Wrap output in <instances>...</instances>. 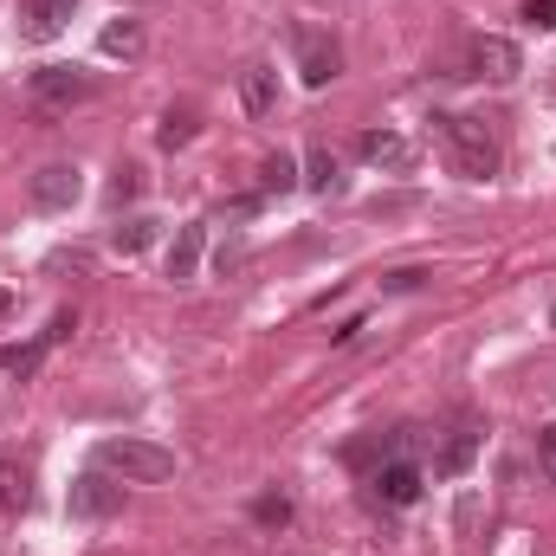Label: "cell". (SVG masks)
I'll return each mask as SVG.
<instances>
[{"instance_id": "1", "label": "cell", "mask_w": 556, "mask_h": 556, "mask_svg": "<svg viewBox=\"0 0 556 556\" xmlns=\"http://www.w3.org/2000/svg\"><path fill=\"white\" fill-rule=\"evenodd\" d=\"M433 65H440V78H492V85H511V78L525 72L518 46L498 39V33H485V39H459V46L440 52Z\"/></svg>"}, {"instance_id": "2", "label": "cell", "mask_w": 556, "mask_h": 556, "mask_svg": "<svg viewBox=\"0 0 556 556\" xmlns=\"http://www.w3.org/2000/svg\"><path fill=\"white\" fill-rule=\"evenodd\" d=\"M433 130L446 142V162H453V175H466V181H492L498 175V142L485 137V124L479 117H433Z\"/></svg>"}, {"instance_id": "3", "label": "cell", "mask_w": 556, "mask_h": 556, "mask_svg": "<svg viewBox=\"0 0 556 556\" xmlns=\"http://www.w3.org/2000/svg\"><path fill=\"white\" fill-rule=\"evenodd\" d=\"M98 466L130 479V485H162L175 479V453L155 446V440H137V433H117V440H98Z\"/></svg>"}, {"instance_id": "4", "label": "cell", "mask_w": 556, "mask_h": 556, "mask_svg": "<svg viewBox=\"0 0 556 556\" xmlns=\"http://www.w3.org/2000/svg\"><path fill=\"white\" fill-rule=\"evenodd\" d=\"M291 59H298V78H304L311 91H324V85L343 72V52H337V39H330L324 26H291Z\"/></svg>"}, {"instance_id": "5", "label": "cell", "mask_w": 556, "mask_h": 556, "mask_svg": "<svg viewBox=\"0 0 556 556\" xmlns=\"http://www.w3.org/2000/svg\"><path fill=\"white\" fill-rule=\"evenodd\" d=\"M78 194H85V181H78V168H72V162H46V168L26 181V201H33L39 214H65Z\"/></svg>"}, {"instance_id": "6", "label": "cell", "mask_w": 556, "mask_h": 556, "mask_svg": "<svg viewBox=\"0 0 556 556\" xmlns=\"http://www.w3.org/2000/svg\"><path fill=\"white\" fill-rule=\"evenodd\" d=\"M65 505H72V518H111V511H124V485H111L104 466L98 472H78L72 492H65Z\"/></svg>"}, {"instance_id": "7", "label": "cell", "mask_w": 556, "mask_h": 556, "mask_svg": "<svg viewBox=\"0 0 556 556\" xmlns=\"http://www.w3.org/2000/svg\"><path fill=\"white\" fill-rule=\"evenodd\" d=\"M33 98L52 104V111H65V104H85L91 98V78L78 65H46V72H33Z\"/></svg>"}, {"instance_id": "8", "label": "cell", "mask_w": 556, "mask_h": 556, "mask_svg": "<svg viewBox=\"0 0 556 556\" xmlns=\"http://www.w3.org/2000/svg\"><path fill=\"white\" fill-rule=\"evenodd\" d=\"M369 485H376V498H382V505H395V511H408V505L420 498V466H408V459H382Z\"/></svg>"}, {"instance_id": "9", "label": "cell", "mask_w": 556, "mask_h": 556, "mask_svg": "<svg viewBox=\"0 0 556 556\" xmlns=\"http://www.w3.org/2000/svg\"><path fill=\"white\" fill-rule=\"evenodd\" d=\"M356 149H363L369 168H389V175H408V168H415V142L395 137V130H363Z\"/></svg>"}, {"instance_id": "10", "label": "cell", "mask_w": 556, "mask_h": 556, "mask_svg": "<svg viewBox=\"0 0 556 556\" xmlns=\"http://www.w3.org/2000/svg\"><path fill=\"white\" fill-rule=\"evenodd\" d=\"M201 253H207V227L194 220V227H181V233H175V247H168V278H175V285H188V278L201 273Z\"/></svg>"}, {"instance_id": "11", "label": "cell", "mask_w": 556, "mask_h": 556, "mask_svg": "<svg viewBox=\"0 0 556 556\" xmlns=\"http://www.w3.org/2000/svg\"><path fill=\"white\" fill-rule=\"evenodd\" d=\"M240 104H247V117H273V104H278V72L273 65H253V72L240 78Z\"/></svg>"}, {"instance_id": "12", "label": "cell", "mask_w": 556, "mask_h": 556, "mask_svg": "<svg viewBox=\"0 0 556 556\" xmlns=\"http://www.w3.org/2000/svg\"><path fill=\"white\" fill-rule=\"evenodd\" d=\"M472 453H479V433H472V427H453L446 446H440V459H433V472H440V479H459V472L472 466Z\"/></svg>"}, {"instance_id": "13", "label": "cell", "mask_w": 556, "mask_h": 556, "mask_svg": "<svg viewBox=\"0 0 556 556\" xmlns=\"http://www.w3.org/2000/svg\"><path fill=\"white\" fill-rule=\"evenodd\" d=\"M46 350H52L46 337H33V343H0V376H20V382H26V376H39Z\"/></svg>"}, {"instance_id": "14", "label": "cell", "mask_w": 556, "mask_h": 556, "mask_svg": "<svg viewBox=\"0 0 556 556\" xmlns=\"http://www.w3.org/2000/svg\"><path fill=\"white\" fill-rule=\"evenodd\" d=\"M26 505H33V472L0 453V511H26Z\"/></svg>"}, {"instance_id": "15", "label": "cell", "mask_w": 556, "mask_h": 556, "mask_svg": "<svg viewBox=\"0 0 556 556\" xmlns=\"http://www.w3.org/2000/svg\"><path fill=\"white\" fill-rule=\"evenodd\" d=\"M98 46H104L111 59H137V52H142V26H137V20H111V26L98 33Z\"/></svg>"}, {"instance_id": "16", "label": "cell", "mask_w": 556, "mask_h": 556, "mask_svg": "<svg viewBox=\"0 0 556 556\" xmlns=\"http://www.w3.org/2000/svg\"><path fill=\"white\" fill-rule=\"evenodd\" d=\"M304 188H317V194H337V188H343V175H337V155H330V149H311V155H304Z\"/></svg>"}, {"instance_id": "17", "label": "cell", "mask_w": 556, "mask_h": 556, "mask_svg": "<svg viewBox=\"0 0 556 556\" xmlns=\"http://www.w3.org/2000/svg\"><path fill=\"white\" fill-rule=\"evenodd\" d=\"M298 181H304V175H298V162H291L285 149H278V155H266V162H260V188H266V194H291Z\"/></svg>"}, {"instance_id": "18", "label": "cell", "mask_w": 556, "mask_h": 556, "mask_svg": "<svg viewBox=\"0 0 556 556\" xmlns=\"http://www.w3.org/2000/svg\"><path fill=\"white\" fill-rule=\"evenodd\" d=\"M162 149H181V142H194V111H168L162 117V130H155Z\"/></svg>"}, {"instance_id": "19", "label": "cell", "mask_w": 556, "mask_h": 556, "mask_svg": "<svg viewBox=\"0 0 556 556\" xmlns=\"http://www.w3.org/2000/svg\"><path fill=\"white\" fill-rule=\"evenodd\" d=\"M253 525H266V531L291 525V498H285V492H266V498H253Z\"/></svg>"}, {"instance_id": "20", "label": "cell", "mask_w": 556, "mask_h": 556, "mask_svg": "<svg viewBox=\"0 0 556 556\" xmlns=\"http://www.w3.org/2000/svg\"><path fill=\"white\" fill-rule=\"evenodd\" d=\"M149 240H155V220H124V227L111 233V247H117V253H142Z\"/></svg>"}, {"instance_id": "21", "label": "cell", "mask_w": 556, "mask_h": 556, "mask_svg": "<svg viewBox=\"0 0 556 556\" xmlns=\"http://www.w3.org/2000/svg\"><path fill=\"white\" fill-rule=\"evenodd\" d=\"M72 330H78V311H52V324H46L39 337H46V343H65Z\"/></svg>"}, {"instance_id": "22", "label": "cell", "mask_w": 556, "mask_h": 556, "mask_svg": "<svg viewBox=\"0 0 556 556\" xmlns=\"http://www.w3.org/2000/svg\"><path fill=\"white\" fill-rule=\"evenodd\" d=\"M538 466H544V479H556V420L538 433Z\"/></svg>"}, {"instance_id": "23", "label": "cell", "mask_w": 556, "mask_h": 556, "mask_svg": "<svg viewBox=\"0 0 556 556\" xmlns=\"http://www.w3.org/2000/svg\"><path fill=\"white\" fill-rule=\"evenodd\" d=\"M420 285H427V273H420V266H402V273L382 278V291H420Z\"/></svg>"}, {"instance_id": "24", "label": "cell", "mask_w": 556, "mask_h": 556, "mask_svg": "<svg viewBox=\"0 0 556 556\" xmlns=\"http://www.w3.org/2000/svg\"><path fill=\"white\" fill-rule=\"evenodd\" d=\"M525 20H531L538 33H551L556 26V0H525Z\"/></svg>"}, {"instance_id": "25", "label": "cell", "mask_w": 556, "mask_h": 556, "mask_svg": "<svg viewBox=\"0 0 556 556\" xmlns=\"http://www.w3.org/2000/svg\"><path fill=\"white\" fill-rule=\"evenodd\" d=\"M137 188H142V175H137V168H117V175H111V201H130Z\"/></svg>"}, {"instance_id": "26", "label": "cell", "mask_w": 556, "mask_h": 556, "mask_svg": "<svg viewBox=\"0 0 556 556\" xmlns=\"http://www.w3.org/2000/svg\"><path fill=\"white\" fill-rule=\"evenodd\" d=\"M356 330H363V317H343V324L330 330V343H356Z\"/></svg>"}, {"instance_id": "27", "label": "cell", "mask_w": 556, "mask_h": 556, "mask_svg": "<svg viewBox=\"0 0 556 556\" xmlns=\"http://www.w3.org/2000/svg\"><path fill=\"white\" fill-rule=\"evenodd\" d=\"M7 311H13V291H7V285H0V324H7Z\"/></svg>"}, {"instance_id": "28", "label": "cell", "mask_w": 556, "mask_h": 556, "mask_svg": "<svg viewBox=\"0 0 556 556\" xmlns=\"http://www.w3.org/2000/svg\"><path fill=\"white\" fill-rule=\"evenodd\" d=\"M551 324H556V317H551Z\"/></svg>"}]
</instances>
